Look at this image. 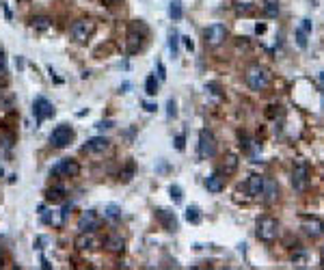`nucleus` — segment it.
Returning <instances> with one entry per match:
<instances>
[{
    "label": "nucleus",
    "instance_id": "1",
    "mask_svg": "<svg viewBox=\"0 0 324 270\" xmlns=\"http://www.w3.org/2000/svg\"><path fill=\"white\" fill-rule=\"evenodd\" d=\"M255 236L257 240L266 242V245L275 242L279 238V221L272 219V216H259L255 223Z\"/></svg>",
    "mask_w": 324,
    "mask_h": 270
},
{
    "label": "nucleus",
    "instance_id": "2",
    "mask_svg": "<svg viewBox=\"0 0 324 270\" xmlns=\"http://www.w3.org/2000/svg\"><path fill=\"white\" fill-rule=\"evenodd\" d=\"M244 80L251 91H266V87H268V82H270V74L262 65H251L244 74Z\"/></svg>",
    "mask_w": 324,
    "mask_h": 270
},
{
    "label": "nucleus",
    "instance_id": "3",
    "mask_svg": "<svg viewBox=\"0 0 324 270\" xmlns=\"http://www.w3.org/2000/svg\"><path fill=\"white\" fill-rule=\"evenodd\" d=\"M307 184H309V164L305 160H298L294 169H292V188L296 193H305Z\"/></svg>",
    "mask_w": 324,
    "mask_h": 270
},
{
    "label": "nucleus",
    "instance_id": "4",
    "mask_svg": "<svg viewBox=\"0 0 324 270\" xmlns=\"http://www.w3.org/2000/svg\"><path fill=\"white\" fill-rule=\"evenodd\" d=\"M93 32H95V24L91 22V19H78V22H74V26H71L69 35L76 43H84V41H89Z\"/></svg>",
    "mask_w": 324,
    "mask_h": 270
},
{
    "label": "nucleus",
    "instance_id": "5",
    "mask_svg": "<svg viewBox=\"0 0 324 270\" xmlns=\"http://www.w3.org/2000/svg\"><path fill=\"white\" fill-rule=\"evenodd\" d=\"M71 141H74V128L67 126V123H61V126H56L54 130H52V134H50L52 147H58V149L67 147Z\"/></svg>",
    "mask_w": 324,
    "mask_h": 270
},
{
    "label": "nucleus",
    "instance_id": "6",
    "mask_svg": "<svg viewBox=\"0 0 324 270\" xmlns=\"http://www.w3.org/2000/svg\"><path fill=\"white\" fill-rule=\"evenodd\" d=\"M227 39V26L225 24H210L207 28L203 30V41L205 45H210V48H216V45H220Z\"/></svg>",
    "mask_w": 324,
    "mask_h": 270
},
{
    "label": "nucleus",
    "instance_id": "7",
    "mask_svg": "<svg viewBox=\"0 0 324 270\" xmlns=\"http://www.w3.org/2000/svg\"><path fill=\"white\" fill-rule=\"evenodd\" d=\"M141 28V22L139 24H130V28H128V52L130 54H136L139 50H143V43H145V37H147V30H143L139 32Z\"/></svg>",
    "mask_w": 324,
    "mask_h": 270
},
{
    "label": "nucleus",
    "instance_id": "8",
    "mask_svg": "<svg viewBox=\"0 0 324 270\" xmlns=\"http://www.w3.org/2000/svg\"><path fill=\"white\" fill-rule=\"evenodd\" d=\"M78 173H80V164L74 158H63L52 167V175L56 177H76Z\"/></svg>",
    "mask_w": 324,
    "mask_h": 270
},
{
    "label": "nucleus",
    "instance_id": "9",
    "mask_svg": "<svg viewBox=\"0 0 324 270\" xmlns=\"http://www.w3.org/2000/svg\"><path fill=\"white\" fill-rule=\"evenodd\" d=\"M216 154V141H214V134L207 132V130H201L199 132V158L205 160V158H212Z\"/></svg>",
    "mask_w": 324,
    "mask_h": 270
},
{
    "label": "nucleus",
    "instance_id": "10",
    "mask_svg": "<svg viewBox=\"0 0 324 270\" xmlns=\"http://www.w3.org/2000/svg\"><path fill=\"white\" fill-rule=\"evenodd\" d=\"M32 115H35L37 123H41L45 119H50L52 115H54V106H52L50 100H45V97H35V102H32Z\"/></svg>",
    "mask_w": 324,
    "mask_h": 270
},
{
    "label": "nucleus",
    "instance_id": "11",
    "mask_svg": "<svg viewBox=\"0 0 324 270\" xmlns=\"http://www.w3.org/2000/svg\"><path fill=\"white\" fill-rule=\"evenodd\" d=\"M100 225H102V216L97 214L95 210H87V212H82L80 219H78V229H80V232H95Z\"/></svg>",
    "mask_w": 324,
    "mask_h": 270
},
{
    "label": "nucleus",
    "instance_id": "12",
    "mask_svg": "<svg viewBox=\"0 0 324 270\" xmlns=\"http://www.w3.org/2000/svg\"><path fill=\"white\" fill-rule=\"evenodd\" d=\"M311 30H314V24H311V19H309V17L301 19V24H298V28L294 30V37H296V45H298V48H301V50H307Z\"/></svg>",
    "mask_w": 324,
    "mask_h": 270
},
{
    "label": "nucleus",
    "instance_id": "13",
    "mask_svg": "<svg viewBox=\"0 0 324 270\" xmlns=\"http://www.w3.org/2000/svg\"><path fill=\"white\" fill-rule=\"evenodd\" d=\"M74 245H76V249H80V251H97V249H100V240H97V236L93 232H80L76 236Z\"/></svg>",
    "mask_w": 324,
    "mask_h": 270
},
{
    "label": "nucleus",
    "instance_id": "14",
    "mask_svg": "<svg viewBox=\"0 0 324 270\" xmlns=\"http://www.w3.org/2000/svg\"><path fill=\"white\" fill-rule=\"evenodd\" d=\"M301 223H303L305 234L311 236V238H320V236L324 234V223L318 219V216H303Z\"/></svg>",
    "mask_w": 324,
    "mask_h": 270
},
{
    "label": "nucleus",
    "instance_id": "15",
    "mask_svg": "<svg viewBox=\"0 0 324 270\" xmlns=\"http://www.w3.org/2000/svg\"><path fill=\"white\" fill-rule=\"evenodd\" d=\"M156 219L164 225L166 232H177V229H179V223H177V219H175V214L168 212V210L158 208V210H156Z\"/></svg>",
    "mask_w": 324,
    "mask_h": 270
},
{
    "label": "nucleus",
    "instance_id": "16",
    "mask_svg": "<svg viewBox=\"0 0 324 270\" xmlns=\"http://www.w3.org/2000/svg\"><path fill=\"white\" fill-rule=\"evenodd\" d=\"M205 188H207V193H223L225 190V175L220 173V171H216V173H212V175H207V180H205Z\"/></svg>",
    "mask_w": 324,
    "mask_h": 270
},
{
    "label": "nucleus",
    "instance_id": "17",
    "mask_svg": "<svg viewBox=\"0 0 324 270\" xmlns=\"http://www.w3.org/2000/svg\"><path fill=\"white\" fill-rule=\"evenodd\" d=\"M104 247H106V251H110V253H123L126 251V240H123L119 234H108L106 238H104Z\"/></svg>",
    "mask_w": 324,
    "mask_h": 270
},
{
    "label": "nucleus",
    "instance_id": "18",
    "mask_svg": "<svg viewBox=\"0 0 324 270\" xmlns=\"http://www.w3.org/2000/svg\"><path fill=\"white\" fill-rule=\"evenodd\" d=\"M264 184H266V177H264V175L253 173V175L249 177V182H246V190H249L251 197H262V193H264Z\"/></svg>",
    "mask_w": 324,
    "mask_h": 270
},
{
    "label": "nucleus",
    "instance_id": "19",
    "mask_svg": "<svg viewBox=\"0 0 324 270\" xmlns=\"http://www.w3.org/2000/svg\"><path fill=\"white\" fill-rule=\"evenodd\" d=\"M104 149H108V138H104V136L91 138V141H87V145L82 147L84 154H102Z\"/></svg>",
    "mask_w": 324,
    "mask_h": 270
},
{
    "label": "nucleus",
    "instance_id": "20",
    "mask_svg": "<svg viewBox=\"0 0 324 270\" xmlns=\"http://www.w3.org/2000/svg\"><path fill=\"white\" fill-rule=\"evenodd\" d=\"M41 221L45 223V225H52V227H61L65 219H63V214L61 212H56V210H41Z\"/></svg>",
    "mask_w": 324,
    "mask_h": 270
},
{
    "label": "nucleus",
    "instance_id": "21",
    "mask_svg": "<svg viewBox=\"0 0 324 270\" xmlns=\"http://www.w3.org/2000/svg\"><path fill=\"white\" fill-rule=\"evenodd\" d=\"M264 199L266 203H275L277 201V197H279V186H277V182L275 180H266L264 184Z\"/></svg>",
    "mask_w": 324,
    "mask_h": 270
},
{
    "label": "nucleus",
    "instance_id": "22",
    "mask_svg": "<svg viewBox=\"0 0 324 270\" xmlns=\"http://www.w3.org/2000/svg\"><path fill=\"white\" fill-rule=\"evenodd\" d=\"M236 169H238V156H236V154H227L225 160H223V164H220V173L227 177V175L236 173Z\"/></svg>",
    "mask_w": 324,
    "mask_h": 270
},
{
    "label": "nucleus",
    "instance_id": "23",
    "mask_svg": "<svg viewBox=\"0 0 324 270\" xmlns=\"http://www.w3.org/2000/svg\"><path fill=\"white\" fill-rule=\"evenodd\" d=\"M30 26H32V28H35V30H48L50 28V26H52V19L48 17V15H35V17H32L30 19Z\"/></svg>",
    "mask_w": 324,
    "mask_h": 270
},
{
    "label": "nucleus",
    "instance_id": "24",
    "mask_svg": "<svg viewBox=\"0 0 324 270\" xmlns=\"http://www.w3.org/2000/svg\"><path fill=\"white\" fill-rule=\"evenodd\" d=\"M168 15H171L173 22H179L181 15H184V11H181V0H173L171 6H168Z\"/></svg>",
    "mask_w": 324,
    "mask_h": 270
},
{
    "label": "nucleus",
    "instance_id": "25",
    "mask_svg": "<svg viewBox=\"0 0 324 270\" xmlns=\"http://www.w3.org/2000/svg\"><path fill=\"white\" fill-rule=\"evenodd\" d=\"M65 197V190L61 186H54V188H48L45 190V199L52 201V203H56V201H61Z\"/></svg>",
    "mask_w": 324,
    "mask_h": 270
},
{
    "label": "nucleus",
    "instance_id": "26",
    "mask_svg": "<svg viewBox=\"0 0 324 270\" xmlns=\"http://www.w3.org/2000/svg\"><path fill=\"white\" fill-rule=\"evenodd\" d=\"M255 9V4H253V0H236V11L242 13V15H249V13Z\"/></svg>",
    "mask_w": 324,
    "mask_h": 270
},
{
    "label": "nucleus",
    "instance_id": "27",
    "mask_svg": "<svg viewBox=\"0 0 324 270\" xmlns=\"http://www.w3.org/2000/svg\"><path fill=\"white\" fill-rule=\"evenodd\" d=\"M264 13L268 17H277V13H279V0H264Z\"/></svg>",
    "mask_w": 324,
    "mask_h": 270
},
{
    "label": "nucleus",
    "instance_id": "28",
    "mask_svg": "<svg viewBox=\"0 0 324 270\" xmlns=\"http://www.w3.org/2000/svg\"><path fill=\"white\" fill-rule=\"evenodd\" d=\"M177 43H179V35L177 30H171L168 32V50H171V56H177Z\"/></svg>",
    "mask_w": 324,
    "mask_h": 270
},
{
    "label": "nucleus",
    "instance_id": "29",
    "mask_svg": "<svg viewBox=\"0 0 324 270\" xmlns=\"http://www.w3.org/2000/svg\"><path fill=\"white\" fill-rule=\"evenodd\" d=\"M145 93L149 97H154L156 93H158V80H156V76H147V80H145Z\"/></svg>",
    "mask_w": 324,
    "mask_h": 270
},
{
    "label": "nucleus",
    "instance_id": "30",
    "mask_svg": "<svg viewBox=\"0 0 324 270\" xmlns=\"http://www.w3.org/2000/svg\"><path fill=\"white\" fill-rule=\"evenodd\" d=\"M186 221L192 223V225H197V223L201 221V212H199L197 206H190V208L186 210Z\"/></svg>",
    "mask_w": 324,
    "mask_h": 270
},
{
    "label": "nucleus",
    "instance_id": "31",
    "mask_svg": "<svg viewBox=\"0 0 324 270\" xmlns=\"http://www.w3.org/2000/svg\"><path fill=\"white\" fill-rule=\"evenodd\" d=\"M104 216H106V219H110V221L121 219V208L115 206V203H110V206L106 208V212H104Z\"/></svg>",
    "mask_w": 324,
    "mask_h": 270
},
{
    "label": "nucleus",
    "instance_id": "32",
    "mask_svg": "<svg viewBox=\"0 0 324 270\" xmlns=\"http://www.w3.org/2000/svg\"><path fill=\"white\" fill-rule=\"evenodd\" d=\"M132 175H134V162H128V167L121 171V180L130 182V180H132Z\"/></svg>",
    "mask_w": 324,
    "mask_h": 270
},
{
    "label": "nucleus",
    "instance_id": "33",
    "mask_svg": "<svg viewBox=\"0 0 324 270\" xmlns=\"http://www.w3.org/2000/svg\"><path fill=\"white\" fill-rule=\"evenodd\" d=\"M168 193H171V199H173L175 203L181 201V188H179V186H171V188H168Z\"/></svg>",
    "mask_w": 324,
    "mask_h": 270
},
{
    "label": "nucleus",
    "instance_id": "34",
    "mask_svg": "<svg viewBox=\"0 0 324 270\" xmlns=\"http://www.w3.org/2000/svg\"><path fill=\"white\" fill-rule=\"evenodd\" d=\"M186 136L184 134H177L175 136V149H179V151H184V147H186Z\"/></svg>",
    "mask_w": 324,
    "mask_h": 270
},
{
    "label": "nucleus",
    "instance_id": "35",
    "mask_svg": "<svg viewBox=\"0 0 324 270\" xmlns=\"http://www.w3.org/2000/svg\"><path fill=\"white\" fill-rule=\"evenodd\" d=\"M166 115H168V119H171V117H175L177 115V110H175V100H168V104H166Z\"/></svg>",
    "mask_w": 324,
    "mask_h": 270
},
{
    "label": "nucleus",
    "instance_id": "36",
    "mask_svg": "<svg viewBox=\"0 0 324 270\" xmlns=\"http://www.w3.org/2000/svg\"><path fill=\"white\" fill-rule=\"evenodd\" d=\"M6 71V56H4V52L0 50V74H4Z\"/></svg>",
    "mask_w": 324,
    "mask_h": 270
},
{
    "label": "nucleus",
    "instance_id": "37",
    "mask_svg": "<svg viewBox=\"0 0 324 270\" xmlns=\"http://www.w3.org/2000/svg\"><path fill=\"white\" fill-rule=\"evenodd\" d=\"M181 41H184V45H186V50H194V43H192V39L190 37H181Z\"/></svg>",
    "mask_w": 324,
    "mask_h": 270
},
{
    "label": "nucleus",
    "instance_id": "38",
    "mask_svg": "<svg viewBox=\"0 0 324 270\" xmlns=\"http://www.w3.org/2000/svg\"><path fill=\"white\" fill-rule=\"evenodd\" d=\"M158 78H160V80H164V78H166V71H164V65H162V63H158Z\"/></svg>",
    "mask_w": 324,
    "mask_h": 270
},
{
    "label": "nucleus",
    "instance_id": "39",
    "mask_svg": "<svg viewBox=\"0 0 324 270\" xmlns=\"http://www.w3.org/2000/svg\"><path fill=\"white\" fill-rule=\"evenodd\" d=\"M97 128H100V130H108V128H113V121H100V123H97Z\"/></svg>",
    "mask_w": 324,
    "mask_h": 270
},
{
    "label": "nucleus",
    "instance_id": "40",
    "mask_svg": "<svg viewBox=\"0 0 324 270\" xmlns=\"http://www.w3.org/2000/svg\"><path fill=\"white\" fill-rule=\"evenodd\" d=\"M143 106H145L147 113H154V110H156V104H152V102H145V104H143Z\"/></svg>",
    "mask_w": 324,
    "mask_h": 270
},
{
    "label": "nucleus",
    "instance_id": "41",
    "mask_svg": "<svg viewBox=\"0 0 324 270\" xmlns=\"http://www.w3.org/2000/svg\"><path fill=\"white\" fill-rule=\"evenodd\" d=\"M104 2H106L108 6H113V4H119V2H121V0H104Z\"/></svg>",
    "mask_w": 324,
    "mask_h": 270
},
{
    "label": "nucleus",
    "instance_id": "42",
    "mask_svg": "<svg viewBox=\"0 0 324 270\" xmlns=\"http://www.w3.org/2000/svg\"><path fill=\"white\" fill-rule=\"evenodd\" d=\"M41 268H45V270L50 268V264H48V260H45V258H41Z\"/></svg>",
    "mask_w": 324,
    "mask_h": 270
},
{
    "label": "nucleus",
    "instance_id": "43",
    "mask_svg": "<svg viewBox=\"0 0 324 270\" xmlns=\"http://www.w3.org/2000/svg\"><path fill=\"white\" fill-rule=\"evenodd\" d=\"M255 30H257V32H264V30H266V26H264V24H257V26H255Z\"/></svg>",
    "mask_w": 324,
    "mask_h": 270
},
{
    "label": "nucleus",
    "instance_id": "44",
    "mask_svg": "<svg viewBox=\"0 0 324 270\" xmlns=\"http://www.w3.org/2000/svg\"><path fill=\"white\" fill-rule=\"evenodd\" d=\"M320 260H322V266H324V247H322V253H320Z\"/></svg>",
    "mask_w": 324,
    "mask_h": 270
},
{
    "label": "nucleus",
    "instance_id": "45",
    "mask_svg": "<svg viewBox=\"0 0 324 270\" xmlns=\"http://www.w3.org/2000/svg\"><path fill=\"white\" fill-rule=\"evenodd\" d=\"M320 80H322V82H324V71H322V74H320Z\"/></svg>",
    "mask_w": 324,
    "mask_h": 270
},
{
    "label": "nucleus",
    "instance_id": "46",
    "mask_svg": "<svg viewBox=\"0 0 324 270\" xmlns=\"http://www.w3.org/2000/svg\"><path fill=\"white\" fill-rule=\"evenodd\" d=\"M0 268H2V258H0Z\"/></svg>",
    "mask_w": 324,
    "mask_h": 270
}]
</instances>
